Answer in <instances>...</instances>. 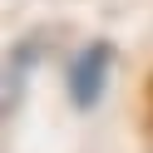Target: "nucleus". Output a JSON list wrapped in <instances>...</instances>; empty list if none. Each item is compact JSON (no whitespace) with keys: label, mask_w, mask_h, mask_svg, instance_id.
Returning <instances> with one entry per match:
<instances>
[{"label":"nucleus","mask_w":153,"mask_h":153,"mask_svg":"<svg viewBox=\"0 0 153 153\" xmlns=\"http://www.w3.org/2000/svg\"><path fill=\"white\" fill-rule=\"evenodd\" d=\"M109 69H114V45L109 40H94L74 54V64H69V104L74 109H94L104 99Z\"/></svg>","instance_id":"f257e3e1"},{"label":"nucleus","mask_w":153,"mask_h":153,"mask_svg":"<svg viewBox=\"0 0 153 153\" xmlns=\"http://www.w3.org/2000/svg\"><path fill=\"white\" fill-rule=\"evenodd\" d=\"M25 64H35V50H30V45H20V50H15V59H10V74H5V109H15V94H20V74H25Z\"/></svg>","instance_id":"f03ea898"}]
</instances>
